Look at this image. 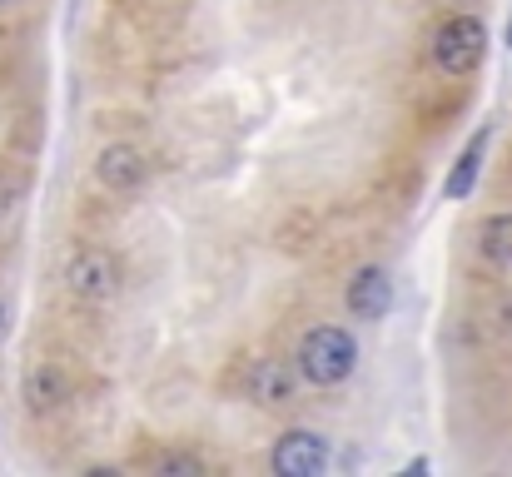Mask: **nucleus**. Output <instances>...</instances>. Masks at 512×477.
Listing matches in <instances>:
<instances>
[{"label": "nucleus", "mask_w": 512, "mask_h": 477, "mask_svg": "<svg viewBox=\"0 0 512 477\" xmlns=\"http://www.w3.org/2000/svg\"><path fill=\"white\" fill-rule=\"evenodd\" d=\"M353 363H358V343H353V333L339 328V323H319V328H309L304 343H299V373H304L314 388L343 383V378L353 373Z\"/></svg>", "instance_id": "nucleus-1"}, {"label": "nucleus", "mask_w": 512, "mask_h": 477, "mask_svg": "<svg viewBox=\"0 0 512 477\" xmlns=\"http://www.w3.org/2000/svg\"><path fill=\"white\" fill-rule=\"evenodd\" d=\"M483 50H488V25L478 15H453L433 35V60L443 75H473L483 65Z\"/></svg>", "instance_id": "nucleus-2"}, {"label": "nucleus", "mask_w": 512, "mask_h": 477, "mask_svg": "<svg viewBox=\"0 0 512 477\" xmlns=\"http://www.w3.org/2000/svg\"><path fill=\"white\" fill-rule=\"evenodd\" d=\"M329 463H334L329 443H324L319 433H309V428L284 433V438L274 443V453H269V468L279 477H319V473H329Z\"/></svg>", "instance_id": "nucleus-3"}, {"label": "nucleus", "mask_w": 512, "mask_h": 477, "mask_svg": "<svg viewBox=\"0 0 512 477\" xmlns=\"http://www.w3.org/2000/svg\"><path fill=\"white\" fill-rule=\"evenodd\" d=\"M343 299H348V314L353 318H368V323L388 318V309H393V279H388V269H378V264L358 269Z\"/></svg>", "instance_id": "nucleus-4"}, {"label": "nucleus", "mask_w": 512, "mask_h": 477, "mask_svg": "<svg viewBox=\"0 0 512 477\" xmlns=\"http://www.w3.org/2000/svg\"><path fill=\"white\" fill-rule=\"evenodd\" d=\"M294 388H299V378H294V368L279 363V358H259V363L249 368V398H254L259 408H284V403H294Z\"/></svg>", "instance_id": "nucleus-5"}, {"label": "nucleus", "mask_w": 512, "mask_h": 477, "mask_svg": "<svg viewBox=\"0 0 512 477\" xmlns=\"http://www.w3.org/2000/svg\"><path fill=\"white\" fill-rule=\"evenodd\" d=\"M95 174H100V184H105V189L130 194V189L145 179V159H140L135 145H105L100 159H95Z\"/></svg>", "instance_id": "nucleus-6"}, {"label": "nucleus", "mask_w": 512, "mask_h": 477, "mask_svg": "<svg viewBox=\"0 0 512 477\" xmlns=\"http://www.w3.org/2000/svg\"><path fill=\"white\" fill-rule=\"evenodd\" d=\"M488 145H493V125H483V130L463 145V155L453 159V169H448V179H443V194H448V199H468V194H473V184H478V174H483Z\"/></svg>", "instance_id": "nucleus-7"}, {"label": "nucleus", "mask_w": 512, "mask_h": 477, "mask_svg": "<svg viewBox=\"0 0 512 477\" xmlns=\"http://www.w3.org/2000/svg\"><path fill=\"white\" fill-rule=\"evenodd\" d=\"M115 259L110 254H80L75 264H70V289L80 294V299H110L115 294Z\"/></svg>", "instance_id": "nucleus-8"}, {"label": "nucleus", "mask_w": 512, "mask_h": 477, "mask_svg": "<svg viewBox=\"0 0 512 477\" xmlns=\"http://www.w3.org/2000/svg\"><path fill=\"white\" fill-rule=\"evenodd\" d=\"M483 254L488 259H498V264H512V214H493L488 224H483Z\"/></svg>", "instance_id": "nucleus-9"}, {"label": "nucleus", "mask_w": 512, "mask_h": 477, "mask_svg": "<svg viewBox=\"0 0 512 477\" xmlns=\"http://www.w3.org/2000/svg\"><path fill=\"white\" fill-rule=\"evenodd\" d=\"M10 209H15V184L0 179V214H10Z\"/></svg>", "instance_id": "nucleus-10"}, {"label": "nucleus", "mask_w": 512, "mask_h": 477, "mask_svg": "<svg viewBox=\"0 0 512 477\" xmlns=\"http://www.w3.org/2000/svg\"><path fill=\"white\" fill-rule=\"evenodd\" d=\"M508 45H512V20H508Z\"/></svg>", "instance_id": "nucleus-11"}, {"label": "nucleus", "mask_w": 512, "mask_h": 477, "mask_svg": "<svg viewBox=\"0 0 512 477\" xmlns=\"http://www.w3.org/2000/svg\"><path fill=\"white\" fill-rule=\"evenodd\" d=\"M0 323H5V309H0Z\"/></svg>", "instance_id": "nucleus-12"}, {"label": "nucleus", "mask_w": 512, "mask_h": 477, "mask_svg": "<svg viewBox=\"0 0 512 477\" xmlns=\"http://www.w3.org/2000/svg\"><path fill=\"white\" fill-rule=\"evenodd\" d=\"M0 5H10V0H0Z\"/></svg>", "instance_id": "nucleus-13"}]
</instances>
